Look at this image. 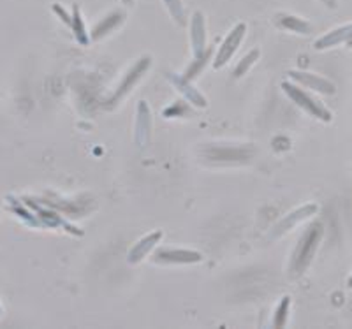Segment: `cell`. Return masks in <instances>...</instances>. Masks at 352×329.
<instances>
[{
    "label": "cell",
    "mask_w": 352,
    "mask_h": 329,
    "mask_svg": "<svg viewBox=\"0 0 352 329\" xmlns=\"http://www.w3.org/2000/svg\"><path fill=\"white\" fill-rule=\"evenodd\" d=\"M322 236H324V225L320 224V222H314V224H310L305 229V233L301 234L300 241H298L296 249L292 250L291 262H289V275L292 278H300L310 268L314 257H316L317 250H319Z\"/></svg>",
    "instance_id": "1"
},
{
    "label": "cell",
    "mask_w": 352,
    "mask_h": 329,
    "mask_svg": "<svg viewBox=\"0 0 352 329\" xmlns=\"http://www.w3.org/2000/svg\"><path fill=\"white\" fill-rule=\"evenodd\" d=\"M282 90H284L285 95H287L298 108L303 109V111L307 113V115H310V117L324 122V124H329V122L333 120V113L329 111L319 99H316L312 93L305 92L300 84L291 83V81H284V83H282Z\"/></svg>",
    "instance_id": "2"
},
{
    "label": "cell",
    "mask_w": 352,
    "mask_h": 329,
    "mask_svg": "<svg viewBox=\"0 0 352 329\" xmlns=\"http://www.w3.org/2000/svg\"><path fill=\"white\" fill-rule=\"evenodd\" d=\"M150 65H152V58H150V56H141L140 60H138L136 64L129 69L127 73L124 74V78H122L120 84L116 87V90H115V93L111 95V99H109V106H111V108L116 104H120L125 97H127L129 93L134 90V87H136V84L143 80L144 74L148 73Z\"/></svg>",
    "instance_id": "3"
},
{
    "label": "cell",
    "mask_w": 352,
    "mask_h": 329,
    "mask_svg": "<svg viewBox=\"0 0 352 329\" xmlns=\"http://www.w3.org/2000/svg\"><path fill=\"white\" fill-rule=\"evenodd\" d=\"M245 36H247V25L245 23H238L236 27L232 28L231 32L228 34L224 43L220 45L219 52L215 53V58H213V67H215L217 71L226 67V65L232 60V56L236 55V52L240 49V45L243 43Z\"/></svg>",
    "instance_id": "4"
},
{
    "label": "cell",
    "mask_w": 352,
    "mask_h": 329,
    "mask_svg": "<svg viewBox=\"0 0 352 329\" xmlns=\"http://www.w3.org/2000/svg\"><path fill=\"white\" fill-rule=\"evenodd\" d=\"M317 212H319V206H317L316 203H308V205L300 206V208H296L294 212L289 213V215H285V217L272 229V233L268 234V240H276V238L284 236L285 233L292 231L298 224L314 217Z\"/></svg>",
    "instance_id": "5"
},
{
    "label": "cell",
    "mask_w": 352,
    "mask_h": 329,
    "mask_svg": "<svg viewBox=\"0 0 352 329\" xmlns=\"http://www.w3.org/2000/svg\"><path fill=\"white\" fill-rule=\"evenodd\" d=\"M166 80L173 84V89H176V92L180 93L184 97L185 101L188 104L192 106V108H199L204 109L208 108V99L199 92L192 84V81L187 80L184 74H176V73H166L164 74Z\"/></svg>",
    "instance_id": "6"
},
{
    "label": "cell",
    "mask_w": 352,
    "mask_h": 329,
    "mask_svg": "<svg viewBox=\"0 0 352 329\" xmlns=\"http://www.w3.org/2000/svg\"><path fill=\"white\" fill-rule=\"evenodd\" d=\"M287 76L296 84L316 93H322V95H335L336 93V84L320 74L307 73V71H289Z\"/></svg>",
    "instance_id": "7"
},
{
    "label": "cell",
    "mask_w": 352,
    "mask_h": 329,
    "mask_svg": "<svg viewBox=\"0 0 352 329\" xmlns=\"http://www.w3.org/2000/svg\"><path fill=\"white\" fill-rule=\"evenodd\" d=\"M203 259V253L188 249H159L152 257L155 264H199Z\"/></svg>",
    "instance_id": "8"
},
{
    "label": "cell",
    "mask_w": 352,
    "mask_h": 329,
    "mask_svg": "<svg viewBox=\"0 0 352 329\" xmlns=\"http://www.w3.org/2000/svg\"><path fill=\"white\" fill-rule=\"evenodd\" d=\"M153 131V118L152 109H150L148 102L140 101L136 108V124H134V141L140 148L148 146L150 139H152Z\"/></svg>",
    "instance_id": "9"
},
{
    "label": "cell",
    "mask_w": 352,
    "mask_h": 329,
    "mask_svg": "<svg viewBox=\"0 0 352 329\" xmlns=\"http://www.w3.org/2000/svg\"><path fill=\"white\" fill-rule=\"evenodd\" d=\"M162 236H164L162 231H153V233L146 234V236H143L141 240H138L127 252L129 264H140L144 257L153 253V250H155V247L160 243Z\"/></svg>",
    "instance_id": "10"
},
{
    "label": "cell",
    "mask_w": 352,
    "mask_h": 329,
    "mask_svg": "<svg viewBox=\"0 0 352 329\" xmlns=\"http://www.w3.org/2000/svg\"><path fill=\"white\" fill-rule=\"evenodd\" d=\"M190 46L192 55L199 56L208 49V34H206V21L203 12L196 11L190 20Z\"/></svg>",
    "instance_id": "11"
},
{
    "label": "cell",
    "mask_w": 352,
    "mask_h": 329,
    "mask_svg": "<svg viewBox=\"0 0 352 329\" xmlns=\"http://www.w3.org/2000/svg\"><path fill=\"white\" fill-rule=\"evenodd\" d=\"M204 157L213 162H243L252 157V150L245 152L243 148L236 146H215L204 152Z\"/></svg>",
    "instance_id": "12"
},
{
    "label": "cell",
    "mask_w": 352,
    "mask_h": 329,
    "mask_svg": "<svg viewBox=\"0 0 352 329\" xmlns=\"http://www.w3.org/2000/svg\"><path fill=\"white\" fill-rule=\"evenodd\" d=\"M352 41V23L342 25L338 28H333L328 34H324L322 37L316 41L314 48L317 52H324V49L335 48L338 45H344V43H351Z\"/></svg>",
    "instance_id": "13"
},
{
    "label": "cell",
    "mask_w": 352,
    "mask_h": 329,
    "mask_svg": "<svg viewBox=\"0 0 352 329\" xmlns=\"http://www.w3.org/2000/svg\"><path fill=\"white\" fill-rule=\"evenodd\" d=\"M275 25L280 30H287V32L292 34H310L314 30L312 23L300 16H294V14H287V12H278L275 16Z\"/></svg>",
    "instance_id": "14"
},
{
    "label": "cell",
    "mask_w": 352,
    "mask_h": 329,
    "mask_svg": "<svg viewBox=\"0 0 352 329\" xmlns=\"http://www.w3.org/2000/svg\"><path fill=\"white\" fill-rule=\"evenodd\" d=\"M125 20V12L124 11H113L111 14H108L106 18H102V21L94 27L92 30V41H100L102 37L109 36L111 32H115L116 28L120 27Z\"/></svg>",
    "instance_id": "15"
},
{
    "label": "cell",
    "mask_w": 352,
    "mask_h": 329,
    "mask_svg": "<svg viewBox=\"0 0 352 329\" xmlns=\"http://www.w3.org/2000/svg\"><path fill=\"white\" fill-rule=\"evenodd\" d=\"M71 28H72V34H74V37H76V41L80 43L81 46L90 45L92 37L88 36L87 27H85V20H83V16H81V11L78 5H74V8H72Z\"/></svg>",
    "instance_id": "16"
},
{
    "label": "cell",
    "mask_w": 352,
    "mask_h": 329,
    "mask_svg": "<svg viewBox=\"0 0 352 329\" xmlns=\"http://www.w3.org/2000/svg\"><path fill=\"white\" fill-rule=\"evenodd\" d=\"M210 58H212V48H208V49H206V52H204L203 55H199V56H194L192 64L188 65V67H187V71H185V74H184V76L187 78V80H190V81H194V80H196V78L199 76L201 73H203L204 65L208 64V60H210Z\"/></svg>",
    "instance_id": "17"
},
{
    "label": "cell",
    "mask_w": 352,
    "mask_h": 329,
    "mask_svg": "<svg viewBox=\"0 0 352 329\" xmlns=\"http://www.w3.org/2000/svg\"><path fill=\"white\" fill-rule=\"evenodd\" d=\"M289 312H291V297L284 296L276 306L275 315H273V328H284L289 321Z\"/></svg>",
    "instance_id": "18"
},
{
    "label": "cell",
    "mask_w": 352,
    "mask_h": 329,
    "mask_svg": "<svg viewBox=\"0 0 352 329\" xmlns=\"http://www.w3.org/2000/svg\"><path fill=\"white\" fill-rule=\"evenodd\" d=\"M261 52L259 49H252V52H248L247 55L238 62V65L234 67V78H243L245 74H248V71L256 65V62L259 60Z\"/></svg>",
    "instance_id": "19"
},
{
    "label": "cell",
    "mask_w": 352,
    "mask_h": 329,
    "mask_svg": "<svg viewBox=\"0 0 352 329\" xmlns=\"http://www.w3.org/2000/svg\"><path fill=\"white\" fill-rule=\"evenodd\" d=\"M164 4L173 20L180 27H187V14H185V8L182 4V0H164Z\"/></svg>",
    "instance_id": "20"
},
{
    "label": "cell",
    "mask_w": 352,
    "mask_h": 329,
    "mask_svg": "<svg viewBox=\"0 0 352 329\" xmlns=\"http://www.w3.org/2000/svg\"><path fill=\"white\" fill-rule=\"evenodd\" d=\"M166 118H184L187 117V115H190V104H188L187 101H176L173 102L169 108L164 109V113H162Z\"/></svg>",
    "instance_id": "21"
},
{
    "label": "cell",
    "mask_w": 352,
    "mask_h": 329,
    "mask_svg": "<svg viewBox=\"0 0 352 329\" xmlns=\"http://www.w3.org/2000/svg\"><path fill=\"white\" fill-rule=\"evenodd\" d=\"M53 11H55L56 14H60V16H62V20H64L65 23H67V25H71V16H69L67 12L64 11V9H62V8H58V5H53Z\"/></svg>",
    "instance_id": "22"
},
{
    "label": "cell",
    "mask_w": 352,
    "mask_h": 329,
    "mask_svg": "<svg viewBox=\"0 0 352 329\" xmlns=\"http://www.w3.org/2000/svg\"><path fill=\"white\" fill-rule=\"evenodd\" d=\"M320 2H322V4H324L326 8H329V9L338 8V0H320Z\"/></svg>",
    "instance_id": "23"
},
{
    "label": "cell",
    "mask_w": 352,
    "mask_h": 329,
    "mask_svg": "<svg viewBox=\"0 0 352 329\" xmlns=\"http://www.w3.org/2000/svg\"><path fill=\"white\" fill-rule=\"evenodd\" d=\"M347 285H349V287H351V289H352V273H351V277H349V280H347Z\"/></svg>",
    "instance_id": "24"
}]
</instances>
